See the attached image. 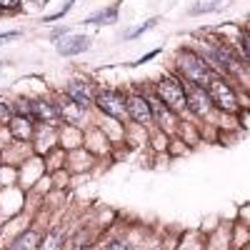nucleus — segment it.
I'll list each match as a JSON object with an SVG mask.
<instances>
[{
  "label": "nucleus",
  "instance_id": "5",
  "mask_svg": "<svg viewBox=\"0 0 250 250\" xmlns=\"http://www.w3.org/2000/svg\"><path fill=\"white\" fill-rule=\"evenodd\" d=\"M125 113H128L135 123L140 125H150L153 123V105L145 95H130L125 98Z\"/></svg>",
  "mask_w": 250,
  "mask_h": 250
},
{
  "label": "nucleus",
  "instance_id": "25",
  "mask_svg": "<svg viewBox=\"0 0 250 250\" xmlns=\"http://www.w3.org/2000/svg\"><path fill=\"white\" fill-rule=\"evenodd\" d=\"M248 18H250V15H248Z\"/></svg>",
  "mask_w": 250,
  "mask_h": 250
},
{
  "label": "nucleus",
  "instance_id": "22",
  "mask_svg": "<svg viewBox=\"0 0 250 250\" xmlns=\"http://www.w3.org/2000/svg\"><path fill=\"white\" fill-rule=\"evenodd\" d=\"M20 0H0V10H13Z\"/></svg>",
  "mask_w": 250,
  "mask_h": 250
},
{
  "label": "nucleus",
  "instance_id": "23",
  "mask_svg": "<svg viewBox=\"0 0 250 250\" xmlns=\"http://www.w3.org/2000/svg\"><path fill=\"white\" fill-rule=\"evenodd\" d=\"M158 53H160V50H153V53H148V55H143L140 60H135V65H145V62H148V60H153Z\"/></svg>",
  "mask_w": 250,
  "mask_h": 250
},
{
  "label": "nucleus",
  "instance_id": "10",
  "mask_svg": "<svg viewBox=\"0 0 250 250\" xmlns=\"http://www.w3.org/2000/svg\"><path fill=\"white\" fill-rule=\"evenodd\" d=\"M58 108H60V118H65V120L73 123V125H80L83 115H85V108H80L78 103H73L70 98L62 103V105H58Z\"/></svg>",
  "mask_w": 250,
  "mask_h": 250
},
{
  "label": "nucleus",
  "instance_id": "11",
  "mask_svg": "<svg viewBox=\"0 0 250 250\" xmlns=\"http://www.w3.org/2000/svg\"><path fill=\"white\" fill-rule=\"evenodd\" d=\"M10 133L18 138V140H25L33 135V118H10Z\"/></svg>",
  "mask_w": 250,
  "mask_h": 250
},
{
  "label": "nucleus",
  "instance_id": "7",
  "mask_svg": "<svg viewBox=\"0 0 250 250\" xmlns=\"http://www.w3.org/2000/svg\"><path fill=\"white\" fill-rule=\"evenodd\" d=\"M90 43L93 40L88 38V35H65L60 40V43L55 45V50H58V55H65V58H73V55H80V53H85L88 48H90Z\"/></svg>",
  "mask_w": 250,
  "mask_h": 250
},
{
  "label": "nucleus",
  "instance_id": "16",
  "mask_svg": "<svg viewBox=\"0 0 250 250\" xmlns=\"http://www.w3.org/2000/svg\"><path fill=\"white\" fill-rule=\"evenodd\" d=\"M10 118H13V105L10 103H5V100H0V123H10Z\"/></svg>",
  "mask_w": 250,
  "mask_h": 250
},
{
  "label": "nucleus",
  "instance_id": "13",
  "mask_svg": "<svg viewBox=\"0 0 250 250\" xmlns=\"http://www.w3.org/2000/svg\"><path fill=\"white\" fill-rule=\"evenodd\" d=\"M35 243H38L35 233H33V230H28L25 235H20V238L10 245V250H35Z\"/></svg>",
  "mask_w": 250,
  "mask_h": 250
},
{
  "label": "nucleus",
  "instance_id": "17",
  "mask_svg": "<svg viewBox=\"0 0 250 250\" xmlns=\"http://www.w3.org/2000/svg\"><path fill=\"white\" fill-rule=\"evenodd\" d=\"M240 48H243V53H245V58H248V62H250V33H248V30L240 33Z\"/></svg>",
  "mask_w": 250,
  "mask_h": 250
},
{
  "label": "nucleus",
  "instance_id": "9",
  "mask_svg": "<svg viewBox=\"0 0 250 250\" xmlns=\"http://www.w3.org/2000/svg\"><path fill=\"white\" fill-rule=\"evenodd\" d=\"M30 113H33V120H48V123H55V120L60 118V108L53 105V103H45V100L30 103Z\"/></svg>",
  "mask_w": 250,
  "mask_h": 250
},
{
  "label": "nucleus",
  "instance_id": "14",
  "mask_svg": "<svg viewBox=\"0 0 250 250\" xmlns=\"http://www.w3.org/2000/svg\"><path fill=\"white\" fill-rule=\"evenodd\" d=\"M220 5H223V0H208V3H198L195 8H190V10H188V15H203V13H215V10H220Z\"/></svg>",
  "mask_w": 250,
  "mask_h": 250
},
{
  "label": "nucleus",
  "instance_id": "4",
  "mask_svg": "<svg viewBox=\"0 0 250 250\" xmlns=\"http://www.w3.org/2000/svg\"><path fill=\"white\" fill-rule=\"evenodd\" d=\"M183 90H185V108L190 110V113H195V115H205L208 110H210L213 103H210V95H208L205 88L188 83V85H183Z\"/></svg>",
  "mask_w": 250,
  "mask_h": 250
},
{
  "label": "nucleus",
  "instance_id": "21",
  "mask_svg": "<svg viewBox=\"0 0 250 250\" xmlns=\"http://www.w3.org/2000/svg\"><path fill=\"white\" fill-rule=\"evenodd\" d=\"M105 250H133V245H130V243H120V240H118V243H110Z\"/></svg>",
  "mask_w": 250,
  "mask_h": 250
},
{
  "label": "nucleus",
  "instance_id": "20",
  "mask_svg": "<svg viewBox=\"0 0 250 250\" xmlns=\"http://www.w3.org/2000/svg\"><path fill=\"white\" fill-rule=\"evenodd\" d=\"M55 243H58V235H50L48 240H43V243L38 245V250H53V248H55Z\"/></svg>",
  "mask_w": 250,
  "mask_h": 250
},
{
  "label": "nucleus",
  "instance_id": "18",
  "mask_svg": "<svg viewBox=\"0 0 250 250\" xmlns=\"http://www.w3.org/2000/svg\"><path fill=\"white\" fill-rule=\"evenodd\" d=\"M73 3H75V0H68V3H65V5H62V8L58 10V13H53V15H48L45 20H48V23H50V20H58V18H62V15H65V13H68V10L73 8Z\"/></svg>",
  "mask_w": 250,
  "mask_h": 250
},
{
  "label": "nucleus",
  "instance_id": "19",
  "mask_svg": "<svg viewBox=\"0 0 250 250\" xmlns=\"http://www.w3.org/2000/svg\"><path fill=\"white\" fill-rule=\"evenodd\" d=\"M20 35H23V33H20V30H10V33H0V43H8V40H18Z\"/></svg>",
  "mask_w": 250,
  "mask_h": 250
},
{
  "label": "nucleus",
  "instance_id": "3",
  "mask_svg": "<svg viewBox=\"0 0 250 250\" xmlns=\"http://www.w3.org/2000/svg\"><path fill=\"white\" fill-rule=\"evenodd\" d=\"M158 98L168 105L170 110H185V90H183V83H178L175 78H163L158 85Z\"/></svg>",
  "mask_w": 250,
  "mask_h": 250
},
{
  "label": "nucleus",
  "instance_id": "24",
  "mask_svg": "<svg viewBox=\"0 0 250 250\" xmlns=\"http://www.w3.org/2000/svg\"><path fill=\"white\" fill-rule=\"evenodd\" d=\"M0 70H3V62H0Z\"/></svg>",
  "mask_w": 250,
  "mask_h": 250
},
{
  "label": "nucleus",
  "instance_id": "15",
  "mask_svg": "<svg viewBox=\"0 0 250 250\" xmlns=\"http://www.w3.org/2000/svg\"><path fill=\"white\" fill-rule=\"evenodd\" d=\"M158 25V18H150V20H145V23L138 28V30H130L128 35H125V38H128V40H133V38H138V35H143V33H148L150 28H155Z\"/></svg>",
  "mask_w": 250,
  "mask_h": 250
},
{
  "label": "nucleus",
  "instance_id": "1",
  "mask_svg": "<svg viewBox=\"0 0 250 250\" xmlns=\"http://www.w3.org/2000/svg\"><path fill=\"white\" fill-rule=\"evenodd\" d=\"M178 70L185 75L188 83H193V85H200V88H208V83L210 78L215 75L213 68L208 65V60L193 50H180L178 53Z\"/></svg>",
  "mask_w": 250,
  "mask_h": 250
},
{
  "label": "nucleus",
  "instance_id": "2",
  "mask_svg": "<svg viewBox=\"0 0 250 250\" xmlns=\"http://www.w3.org/2000/svg\"><path fill=\"white\" fill-rule=\"evenodd\" d=\"M208 95H210V103L215 108H220V110H235L238 108V98H235V93H233V88L228 85V83L223 80V78H218V75H213L210 78V83H208Z\"/></svg>",
  "mask_w": 250,
  "mask_h": 250
},
{
  "label": "nucleus",
  "instance_id": "12",
  "mask_svg": "<svg viewBox=\"0 0 250 250\" xmlns=\"http://www.w3.org/2000/svg\"><path fill=\"white\" fill-rule=\"evenodd\" d=\"M118 20V8L115 5H110L108 10H100V13H95V15H90L85 23L88 25H113Z\"/></svg>",
  "mask_w": 250,
  "mask_h": 250
},
{
  "label": "nucleus",
  "instance_id": "6",
  "mask_svg": "<svg viewBox=\"0 0 250 250\" xmlns=\"http://www.w3.org/2000/svg\"><path fill=\"white\" fill-rule=\"evenodd\" d=\"M95 105L110 118H123L125 115V98L118 90H100L95 95Z\"/></svg>",
  "mask_w": 250,
  "mask_h": 250
},
{
  "label": "nucleus",
  "instance_id": "8",
  "mask_svg": "<svg viewBox=\"0 0 250 250\" xmlns=\"http://www.w3.org/2000/svg\"><path fill=\"white\" fill-rule=\"evenodd\" d=\"M68 98H70L73 103H78L80 108L93 105V100H95L90 83H85V80H70V83H68Z\"/></svg>",
  "mask_w": 250,
  "mask_h": 250
}]
</instances>
